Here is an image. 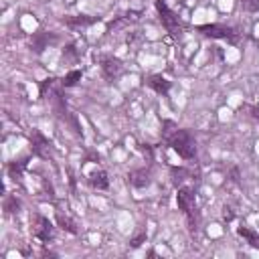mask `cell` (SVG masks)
I'll list each match as a JSON object with an SVG mask.
<instances>
[{
    "mask_svg": "<svg viewBox=\"0 0 259 259\" xmlns=\"http://www.w3.org/2000/svg\"><path fill=\"white\" fill-rule=\"evenodd\" d=\"M79 79H81V71H79V69H73V71H69V73L63 77L61 83H63V87H73Z\"/></svg>",
    "mask_w": 259,
    "mask_h": 259,
    "instance_id": "5bb4252c",
    "label": "cell"
},
{
    "mask_svg": "<svg viewBox=\"0 0 259 259\" xmlns=\"http://www.w3.org/2000/svg\"><path fill=\"white\" fill-rule=\"evenodd\" d=\"M127 180H130V184H132V186H136V188H146V186L152 182V178H150V172H148V170H144V168L130 172Z\"/></svg>",
    "mask_w": 259,
    "mask_h": 259,
    "instance_id": "52a82bcc",
    "label": "cell"
},
{
    "mask_svg": "<svg viewBox=\"0 0 259 259\" xmlns=\"http://www.w3.org/2000/svg\"><path fill=\"white\" fill-rule=\"evenodd\" d=\"M196 30L202 32L204 36H210V38L229 40L231 45L239 42V34H237V30H235L233 26H227V24H217V22H212V24H200V26H196Z\"/></svg>",
    "mask_w": 259,
    "mask_h": 259,
    "instance_id": "3957f363",
    "label": "cell"
},
{
    "mask_svg": "<svg viewBox=\"0 0 259 259\" xmlns=\"http://www.w3.org/2000/svg\"><path fill=\"white\" fill-rule=\"evenodd\" d=\"M239 235H241L251 247L259 249V233H255V231H251V229H247V227H239Z\"/></svg>",
    "mask_w": 259,
    "mask_h": 259,
    "instance_id": "8fae6325",
    "label": "cell"
},
{
    "mask_svg": "<svg viewBox=\"0 0 259 259\" xmlns=\"http://www.w3.org/2000/svg\"><path fill=\"white\" fill-rule=\"evenodd\" d=\"M170 146L182 160H192L196 156V140L188 130H176L170 138Z\"/></svg>",
    "mask_w": 259,
    "mask_h": 259,
    "instance_id": "6da1fadb",
    "label": "cell"
},
{
    "mask_svg": "<svg viewBox=\"0 0 259 259\" xmlns=\"http://www.w3.org/2000/svg\"><path fill=\"white\" fill-rule=\"evenodd\" d=\"M97 20H99L97 16H73V18H65V24H69V26H89Z\"/></svg>",
    "mask_w": 259,
    "mask_h": 259,
    "instance_id": "30bf717a",
    "label": "cell"
},
{
    "mask_svg": "<svg viewBox=\"0 0 259 259\" xmlns=\"http://www.w3.org/2000/svg\"><path fill=\"white\" fill-rule=\"evenodd\" d=\"M251 115H253V117L259 121V107H257V105H253V107H251Z\"/></svg>",
    "mask_w": 259,
    "mask_h": 259,
    "instance_id": "ac0fdd59",
    "label": "cell"
},
{
    "mask_svg": "<svg viewBox=\"0 0 259 259\" xmlns=\"http://www.w3.org/2000/svg\"><path fill=\"white\" fill-rule=\"evenodd\" d=\"M156 10H158V14H160V20H162L164 28H166L172 36H178V34L182 32V26H180L178 16L168 8V4H166L164 0H156Z\"/></svg>",
    "mask_w": 259,
    "mask_h": 259,
    "instance_id": "277c9868",
    "label": "cell"
},
{
    "mask_svg": "<svg viewBox=\"0 0 259 259\" xmlns=\"http://www.w3.org/2000/svg\"><path fill=\"white\" fill-rule=\"evenodd\" d=\"M57 223L61 225V229H65V231H69L71 235H75L77 233V225H75V221H71L69 217H65V214H57Z\"/></svg>",
    "mask_w": 259,
    "mask_h": 259,
    "instance_id": "4fadbf2b",
    "label": "cell"
},
{
    "mask_svg": "<svg viewBox=\"0 0 259 259\" xmlns=\"http://www.w3.org/2000/svg\"><path fill=\"white\" fill-rule=\"evenodd\" d=\"M34 235H36V239H40V241H51L53 239V235H55V227L51 225V221L49 219H45V217H36V227H34Z\"/></svg>",
    "mask_w": 259,
    "mask_h": 259,
    "instance_id": "8992f818",
    "label": "cell"
},
{
    "mask_svg": "<svg viewBox=\"0 0 259 259\" xmlns=\"http://www.w3.org/2000/svg\"><path fill=\"white\" fill-rule=\"evenodd\" d=\"M142 241H146V233H142V235H138L136 239H132V247H140Z\"/></svg>",
    "mask_w": 259,
    "mask_h": 259,
    "instance_id": "2e32d148",
    "label": "cell"
},
{
    "mask_svg": "<svg viewBox=\"0 0 259 259\" xmlns=\"http://www.w3.org/2000/svg\"><path fill=\"white\" fill-rule=\"evenodd\" d=\"M170 174H172V182L178 186V184H182L188 176H190V172L186 170V168H176V166H172L170 168Z\"/></svg>",
    "mask_w": 259,
    "mask_h": 259,
    "instance_id": "7c38bea8",
    "label": "cell"
},
{
    "mask_svg": "<svg viewBox=\"0 0 259 259\" xmlns=\"http://www.w3.org/2000/svg\"><path fill=\"white\" fill-rule=\"evenodd\" d=\"M223 217H225V221H231V219H233V212H231V208H227V206H225V212H223Z\"/></svg>",
    "mask_w": 259,
    "mask_h": 259,
    "instance_id": "e0dca14e",
    "label": "cell"
},
{
    "mask_svg": "<svg viewBox=\"0 0 259 259\" xmlns=\"http://www.w3.org/2000/svg\"><path fill=\"white\" fill-rule=\"evenodd\" d=\"M148 85H150L156 93H160V95H166V93L170 91V87H172V83H170L166 77H162V75H152V77H148Z\"/></svg>",
    "mask_w": 259,
    "mask_h": 259,
    "instance_id": "ba28073f",
    "label": "cell"
},
{
    "mask_svg": "<svg viewBox=\"0 0 259 259\" xmlns=\"http://www.w3.org/2000/svg\"><path fill=\"white\" fill-rule=\"evenodd\" d=\"M89 182H91V186H93V188H99V190H105V188L109 186L107 174H105L103 170H95V172H91Z\"/></svg>",
    "mask_w": 259,
    "mask_h": 259,
    "instance_id": "9c48e42d",
    "label": "cell"
},
{
    "mask_svg": "<svg viewBox=\"0 0 259 259\" xmlns=\"http://www.w3.org/2000/svg\"><path fill=\"white\" fill-rule=\"evenodd\" d=\"M176 202H178V208L188 219L190 229L194 231L196 229V219H198L196 217V208H194V190L188 188V186H180L178 188V194H176Z\"/></svg>",
    "mask_w": 259,
    "mask_h": 259,
    "instance_id": "7a4b0ae2",
    "label": "cell"
},
{
    "mask_svg": "<svg viewBox=\"0 0 259 259\" xmlns=\"http://www.w3.org/2000/svg\"><path fill=\"white\" fill-rule=\"evenodd\" d=\"M101 71H103L105 79L113 81V79H117V77L121 75L123 65H121V61H119V59H113V57H103V59H101Z\"/></svg>",
    "mask_w": 259,
    "mask_h": 259,
    "instance_id": "5b68a950",
    "label": "cell"
},
{
    "mask_svg": "<svg viewBox=\"0 0 259 259\" xmlns=\"http://www.w3.org/2000/svg\"><path fill=\"white\" fill-rule=\"evenodd\" d=\"M241 6L247 12H255V10H259V0H241Z\"/></svg>",
    "mask_w": 259,
    "mask_h": 259,
    "instance_id": "9a60e30c",
    "label": "cell"
}]
</instances>
